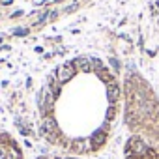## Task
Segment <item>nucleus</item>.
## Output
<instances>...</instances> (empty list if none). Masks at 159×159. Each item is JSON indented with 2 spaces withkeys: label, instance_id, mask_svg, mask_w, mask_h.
Segmentation results:
<instances>
[{
  "label": "nucleus",
  "instance_id": "f257e3e1",
  "mask_svg": "<svg viewBox=\"0 0 159 159\" xmlns=\"http://www.w3.org/2000/svg\"><path fill=\"white\" fill-rule=\"evenodd\" d=\"M122 98L118 77L103 60L71 58L49 73L39 90V137L62 153L96 155L112 137Z\"/></svg>",
  "mask_w": 159,
  "mask_h": 159
},
{
  "label": "nucleus",
  "instance_id": "f03ea898",
  "mask_svg": "<svg viewBox=\"0 0 159 159\" xmlns=\"http://www.w3.org/2000/svg\"><path fill=\"white\" fill-rule=\"evenodd\" d=\"M124 120L133 137L150 146L159 144V98L153 86L137 71H129L124 81Z\"/></svg>",
  "mask_w": 159,
  "mask_h": 159
},
{
  "label": "nucleus",
  "instance_id": "7ed1b4c3",
  "mask_svg": "<svg viewBox=\"0 0 159 159\" xmlns=\"http://www.w3.org/2000/svg\"><path fill=\"white\" fill-rule=\"evenodd\" d=\"M124 159H159V144L150 146L139 137L129 135L124 142Z\"/></svg>",
  "mask_w": 159,
  "mask_h": 159
},
{
  "label": "nucleus",
  "instance_id": "20e7f679",
  "mask_svg": "<svg viewBox=\"0 0 159 159\" xmlns=\"http://www.w3.org/2000/svg\"><path fill=\"white\" fill-rule=\"evenodd\" d=\"M0 159H25L21 144L10 135L0 131Z\"/></svg>",
  "mask_w": 159,
  "mask_h": 159
},
{
  "label": "nucleus",
  "instance_id": "39448f33",
  "mask_svg": "<svg viewBox=\"0 0 159 159\" xmlns=\"http://www.w3.org/2000/svg\"><path fill=\"white\" fill-rule=\"evenodd\" d=\"M38 159H84V157H77V155H69V153H54V155H41Z\"/></svg>",
  "mask_w": 159,
  "mask_h": 159
}]
</instances>
